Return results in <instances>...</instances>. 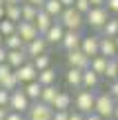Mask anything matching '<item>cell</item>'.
Masks as SVG:
<instances>
[{"label":"cell","mask_w":118,"mask_h":120,"mask_svg":"<svg viewBox=\"0 0 118 120\" xmlns=\"http://www.w3.org/2000/svg\"><path fill=\"white\" fill-rule=\"evenodd\" d=\"M27 53H25V49H7V58H4V62L9 64L11 69H16V67H20L22 62H27Z\"/></svg>","instance_id":"e0dca14e"},{"label":"cell","mask_w":118,"mask_h":120,"mask_svg":"<svg viewBox=\"0 0 118 120\" xmlns=\"http://www.w3.org/2000/svg\"><path fill=\"white\" fill-rule=\"evenodd\" d=\"M51 22H53V18L49 16V13L45 11L42 7H40V9H38V13H36V18H34V25H36V29H38V34L42 36L45 31L51 27Z\"/></svg>","instance_id":"ac0fdd59"},{"label":"cell","mask_w":118,"mask_h":120,"mask_svg":"<svg viewBox=\"0 0 118 120\" xmlns=\"http://www.w3.org/2000/svg\"><path fill=\"white\" fill-rule=\"evenodd\" d=\"M4 120H25V113H20V111H9L7 116H4Z\"/></svg>","instance_id":"8d00e7d4"},{"label":"cell","mask_w":118,"mask_h":120,"mask_svg":"<svg viewBox=\"0 0 118 120\" xmlns=\"http://www.w3.org/2000/svg\"><path fill=\"white\" fill-rule=\"evenodd\" d=\"M25 2H29V4H34V7H42V2H45V0H25Z\"/></svg>","instance_id":"60d3db41"},{"label":"cell","mask_w":118,"mask_h":120,"mask_svg":"<svg viewBox=\"0 0 118 120\" xmlns=\"http://www.w3.org/2000/svg\"><path fill=\"white\" fill-rule=\"evenodd\" d=\"M4 18L11 20V22H18V20H20V4H18V2L4 4Z\"/></svg>","instance_id":"4dcf8cb0"},{"label":"cell","mask_w":118,"mask_h":120,"mask_svg":"<svg viewBox=\"0 0 118 120\" xmlns=\"http://www.w3.org/2000/svg\"><path fill=\"white\" fill-rule=\"evenodd\" d=\"M51 105L42 102V100H31L29 109L25 111V120H51Z\"/></svg>","instance_id":"277c9868"},{"label":"cell","mask_w":118,"mask_h":120,"mask_svg":"<svg viewBox=\"0 0 118 120\" xmlns=\"http://www.w3.org/2000/svg\"><path fill=\"white\" fill-rule=\"evenodd\" d=\"M56 91H58V85H45L42 89H40L38 100H42V102L51 105V100H53V96H56Z\"/></svg>","instance_id":"f546056e"},{"label":"cell","mask_w":118,"mask_h":120,"mask_svg":"<svg viewBox=\"0 0 118 120\" xmlns=\"http://www.w3.org/2000/svg\"><path fill=\"white\" fill-rule=\"evenodd\" d=\"M4 18V4H0V20Z\"/></svg>","instance_id":"c3c4849f"},{"label":"cell","mask_w":118,"mask_h":120,"mask_svg":"<svg viewBox=\"0 0 118 120\" xmlns=\"http://www.w3.org/2000/svg\"><path fill=\"white\" fill-rule=\"evenodd\" d=\"M65 82L69 89H80L83 87V69H76V67H67L65 71Z\"/></svg>","instance_id":"4fadbf2b"},{"label":"cell","mask_w":118,"mask_h":120,"mask_svg":"<svg viewBox=\"0 0 118 120\" xmlns=\"http://www.w3.org/2000/svg\"><path fill=\"white\" fill-rule=\"evenodd\" d=\"M29 105H31V100L25 96V91H22L20 87H16L13 91H9V102H7L9 111H20V113H25L27 109H29Z\"/></svg>","instance_id":"8992f818"},{"label":"cell","mask_w":118,"mask_h":120,"mask_svg":"<svg viewBox=\"0 0 118 120\" xmlns=\"http://www.w3.org/2000/svg\"><path fill=\"white\" fill-rule=\"evenodd\" d=\"M94 100H96V89H85V87H80V89H76L71 107H74L76 111H80V113H89V111H94Z\"/></svg>","instance_id":"6da1fadb"},{"label":"cell","mask_w":118,"mask_h":120,"mask_svg":"<svg viewBox=\"0 0 118 120\" xmlns=\"http://www.w3.org/2000/svg\"><path fill=\"white\" fill-rule=\"evenodd\" d=\"M36 80H38L42 87H45V85H56L58 73H56V69H53V67H47V69H40V71H38Z\"/></svg>","instance_id":"d6986e66"},{"label":"cell","mask_w":118,"mask_h":120,"mask_svg":"<svg viewBox=\"0 0 118 120\" xmlns=\"http://www.w3.org/2000/svg\"><path fill=\"white\" fill-rule=\"evenodd\" d=\"M42 9L53 18V20H56V18L60 16V11H62V4H60V0H45V2H42Z\"/></svg>","instance_id":"484cf974"},{"label":"cell","mask_w":118,"mask_h":120,"mask_svg":"<svg viewBox=\"0 0 118 120\" xmlns=\"http://www.w3.org/2000/svg\"><path fill=\"white\" fill-rule=\"evenodd\" d=\"M7 113H9V107H0V120H4Z\"/></svg>","instance_id":"ee69618b"},{"label":"cell","mask_w":118,"mask_h":120,"mask_svg":"<svg viewBox=\"0 0 118 120\" xmlns=\"http://www.w3.org/2000/svg\"><path fill=\"white\" fill-rule=\"evenodd\" d=\"M56 20L60 22L65 29H78V31L85 29V16L80 11H76L74 7H62L60 16H58Z\"/></svg>","instance_id":"7a4b0ae2"},{"label":"cell","mask_w":118,"mask_h":120,"mask_svg":"<svg viewBox=\"0 0 118 120\" xmlns=\"http://www.w3.org/2000/svg\"><path fill=\"white\" fill-rule=\"evenodd\" d=\"M0 87H2V89H7V91H13L16 87H20V82H18V78H16V73H13V69L7 73V76L0 78Z\"/></svg>","instance_id":"83f0119b"},{"label":"cell","mask_w":118,"mask_h":120,"mask_svg":"<svg viewBox=\"0 0 118 120\" xmlns=\"http://www.w3.org/2000/svg\"><path fill=\"white\" fill-rule=\"evenodd\" d=\"M67 116H69V109H53L51 120H67Z\"/></svg>","instance_id":"836d02e7"},{"label":"cell","mask_w":118,"mask_h":120,"mask_svg":"<svg viewBox=\"0 0 118 120\" xmlns=\"http://www.w3.org/2000/svg\"><path fill=\"white\" fill-rule=\"evenodd\" d=\"M16 34L22 38V42H29L31 38L38 36V29H36V25L29 22V20H18L16 22Z\"/></svg>","instance_id":"7c38bea8"},{"label":"cell","mask_w":118,"mask_h":120,"mask_svg":"<svg viewBox=\"0 0 118 120\" xmlns=\"http://www.w3.org/2000/svg\"><path fill=\"white\" fill-rule=\"evenodd\" d=\"M0 45H2V34H0Z\"/></svg>","instance_id":"f907efd6"},{"label":"cell","mask_w":118,"mask_h":120,"mask_svg":"<svg viewBox=\"0 0 118 120\" xmlns=\"http://www.w3.org/2000/svg\"><path fill=\"white\" fill-rule=\"evenodd\" d=\"M107 18H109V11H107L105 4L103 7H89V11L85 13V27H89V29H94L98 34Z\"/></svg>","instance_id":"3957f363"},{"label":"cell","mask_w":118,"mask_h":120,"mask_svg":"<svg viewBox=\"0 0 118 120\" xmlns=\"http://www.w3.org/2000/svg\"><path fill=\"white\" fill-rule=\"evenodd\" d=\"M71 102H74V96L69 94V91H56V96H53L51 100V109H71Z\"/></svg>","instance_id":"9a60e30c"},{"label":"cell","mask_w":118,"mask_h":120,"mask_svg":"<svg viewBox=\"0 0 118 120\" xmlns=\"http://www.w3.org/2000/svg\"><path fill=\"white\" fill-rule=\"evenodd\" d=\"M100 36H109V38H114V36L118 34V16H114V18H107L105 20V25L100 27V31H98Z\"/></svg>","instance_id":"603a6c76"},{"label":"cell","mask_w":118,"mask_h":120,"mask_svg":"<svg viewBox=\"0 0 118 120\" xmlns=\"http://www.w3.org/2000/svg\"><path fill=\"white\" fill-rule=\"evenodd\" d=\"M80 38H83V31H78V29H65V34H62V38H60V42H58V45L62 47V51L78 49Z\"/></svg>","instance_id":"9c48e42d"},{"label":"cell","mask_w":118,"mask_h":120,"mask_svg":"<svg viewBox=\"0 0 118 120\" xmlns=\"http://www.w3.org/2000/svg\"><path fill=\"white\" fill-rule=\"evenodd\" d=\"M7 102H9V91L0 87V107H7Z\"/></svg>","instance_id":"74e56055"},{"label":"cell","mask_w":118,"mask_h":120,"mask_svg":"<svg viewBox=\"0 0 118 120\" xmlns=\"http://www.w3.org/2000/svg\"><path fill=\"white\" fill-rule=\"evenodd\" d=\"M11 2H18V4H20V2H25V0H2V4H11Z\"/></svg>","instance_id":"7dc6e473"},{"label":"cell","mask_w":118,"mask_h":120,"mask_svg":"<svg viewBox=\"0 0 118 120\" xmlns=\"http://www.w3.org/2000/svg\"><path fill=\"white\" fill-rule=\"evenodd\" d=\"M36 13H38V7H34V4H29V2H20V20L34 22Z\"/></svg>","instance_id":"f1b7e54d"},{"label":"cell","mask_w":118,"mask_h":120,"mask_svg":"<svg viewBox=\"0 0 118 120\" xmlns=\"http://www.w3.org/2000/svg\"><path fill=\"white\" fill-rule=\"evenodd\" d=\"M107 60H109V58H105V56H100V53H96V56L89 58V69H91V71H96L98 76L103 78V73H105V67H107Z\"/></svg>","instance_id":"7402d4cb"},{"label":"cell","mask_w":118,"mask_h":120,"mask_svg":"<svg viewBox=\"0 0 118 120\" xmlns=\"http://www.w3.org/2000/svg\"><path fill=\"white\" fill-rule=\"evenodd\" d=\"M31 64H34L38 71H40V69L51 67V53L45 51V53H38V56H34V58H31Z\"/></svg>","instance_id":"d4e9b609"},{"label":"cell","mask_w":118,"mask_h":120,"mask_svg":"<svg viewBox=\"0 0 118 120\" xmlns=\"http://www.w3.org/2000/svg\"><path fill=\"white\" fill-rule=\"evenodd\" d=\"M109 96L114 100H118V78L116 80H109Z\"/></svg>","instance_id":"d590c367"},{"label":"cell","mask_w":118,"mask_h":120,"mask_svg":"<svg viewBox=\"0 0 118 120\" xmlns=\"http://www.w3.org/2000/svg\"><path fill=\"white\" fill-rule=\"evenodd\" d=\"M98 85H100V76H98L96 71H91V69H83V87L85 89H98Z\"/></svg>","instance_id":"ffe728a7"},{"label":"cell","mask_w":118,"mask_h":120,"mask_svg":"<svg viewBox=\"0 0 118 120\" xmlns=\"http://www.w3.org/2000/svg\"><path fill=\"white\" fill-rule=\"evenodd\" d=\"M111 118L118 120V100H116V105H114V113H111Z\"/></svg>","instance_id":"bcb514c9"},{"label":"cell","mask_w":118,"mask_h":120,"mask_svg":"<svg viewBox=\"0 0 118 120\" xmlns=\"http://www.w3.org/2000/svg\"><path fill=\"white\" fill-rule=\"evenodd\" d=\"M62 34H65V27H62L58 20H53L51 27H49V29L42 34V38L47 40L49 45H58V42H60V38H62Z\"/></svg>","instance_id":"5bb4252c"},{"label":"cell","mask_w":118,"mask_h":120,"mask_svg":"<svg viewBox=\"0 0 118 120\" xmlns=\"http://www.w3.org/2000/svg\"><path fill=\"white\" fill-rule=\"evenodd\" d=\"M4 58H7V49L0 45V62H4Z\"/></svg>","instance_id":"7bdbcfd3"},{"label":"cell","mask_w":118,"mask_h":120,"mask_svg":"<svg viewBox=\"0 0 118 120\" xmlns=\"http://www.w3.org/2000/svg\"><path fill=\"white\" fill-rule=\"evenodd\" d=\"M85 120H105V118L98 116L96 111H89V113H85Z\"/></svg>","instance_id":"ab89813d"},{"label":"cell","mask_w":118,"mask_h":120,"mask_svg":"<svg viewBox=\"0 0 118 120\" xmlns=\"http://www.w3.org/2000/svg\"><path fill=\"white\" fill-rule=\"evenodd\" d=\"M67 120H85V113H80V111H69V116H67Z\"/></svg>","instance_id":"f35d334b"},{"label":"cell","mask_w":118,"mask_h":120,"mask_svg":"<svg viewBox=\"0 0 118 120\" xmlns=\"http://www.w3.org/2000/svg\"><path fill=\"white\" fill-rule=\"evenodd\" d=\"M62 7H74V0H60Z\"/></svg>","instance_id":"f6af8a7d"},{"label":"cell","mask_w":118,"mask_h":120,"mask_svg":"<svg viewBox=\"0 0 118 120\" xmlns=\"http://www.w3.org/2000/svg\"><path fill=\"white\" fill-rule=\"evenodd\" d=\"M89 4H91V7H103L105 0H89Z\"/></svg>","instance_id":"b9f144b4"},{"label":"cell","mask_w":118,"mask_h":120,"mask_svg":"<svg viewBox=\"0 0 118 120\" xmlns=\"http://www.w3.org/2000/svg\"><path fill=\"white\" fill-rule=\"evenodd\" d=\"M107 120H116V118H107Z\"/></svg>","instance_id":"816d5d0a"},{"label":"cell","mask_w":118,"mask_h":120,"mask_svg":"<svg viewBox=\"0 0 118 120\" xmlns=\"http://www.w3.org/2000/svg\"><path fill=\"white\" fill-rule=\"evenodd\" d=\"M45 51H49V42L42 38V36H36V38H31L29 42H25V53H27V58H34V56H38V53H45Z\"/></svg>","instance_id":"ba28073f"},{"label":"cell","mask_w":118,"mask_h":120,"mask_svg":"<svg viewBox=\"0 0 118 120\" xmlns=\"http://www.w3.org/2000/svg\"><path fill=\"white\" fill-rule=\"evenodd\" d=\"M20 89L25 91V96L29 100H38V96H40V89H42V85H40L38 80H29V82H25V85H20Z\"/></svg>","instance_id":"44dd1931"},{"label":"cell","mask_w":118,"mask_h":120,"mask_svg":"<svg viewBox=\"0 0 118 120\" xmlns=\"http://www.w3.org/2000/svg\"><path fill=\"white\" fill-rule=\"evenodd\" d=\"M65 60H67V67H76V69H87L89 67V58L85 56L80 49H69V51H65Z\"/></svg>","instance_id":"30bf717a"},{"label":"cell","mask_w":118,"mask_h":120,"mask_svg":"<svg viewBox=\"0 0 118 120\" xmlns=\"http://www.w3.org/2000/svg\"><path fill=\"white\" fill-rule=\"evenodd\" d=\"M2 47L4 49H25V42H22V38L13 31V34H9V36L2 38Z\"/></svg>","instance_id":"cb8c5ba5"},{"label":"cell","mask_w":118,"mask_h":120,"mask_svg":"<svg viewBox=\"0 0 118 120\" xmlns=\"http://www.w3.org/2000/svg\"><path fill=\"white\" fill-rule=\"evenodd\" d=\"M103 78H107V80H116V78H118V56L107 60V67H105Z\"/></svg>","instance_id":"4316f807"},{"label":"cell","mask_w":118,"mask_h":120,"mask_svg":"<svg viewBox=\"0 0 118 120\" xmlns=\"http://www.w3.org/2000/svg\"><path fill=\"white\" fill-rule=\"evenodd\" d=\"M89 7H91V4H89V0H74V9H76V11H80L83 16L89 11Z\"/></svg>","instance_id":"d6a6232c"},{"label":"cell","mask_w":118,"mask_h":120,"mask_svg":"<svg viewBox=\"0 0 118 120\" xmlns=\"http://www.w3.org/2000/svg\"><path fill=\"white\" fill-rule=\"evenodd\" d=\"M105 7L109 13H114V16H118V0H105Z\"/></svg>","instance_id":"e575fe53"},{"label":"cell","mask_w":118,"mask_h":120,"mask_svg":"<svg viewBox=\"0 0 118 120\" xmlns=\"http://www.w3.org/2000/svg\"><path fill=\"white\" fill-rule=\"evenodd\" d=\"M13 31H16V22L2 18V20H0V34H2V38H4V36H9V34H13Z\"/></svg>","instance_id":"1f68e13d"},{"label":"cell","mask_w":118,"mask_h":120,"mask_svg":"<svg viewBox=\"0 0 118 120\" xmlns=\"http://www.w3.org/2000/svg\"><path fill=\"white\" fill-rule=\"evenodd\" d=\"M98 53H100V56H105V58L118 56L114 38H109V36H100V42H98Z\"/></svg>","instance_id":"2e32d148"},{"label":"cell","mask_w":118,"mask_h":120,"mask_svg":"<svg viewBox=\"0 0 118 120\" xmlns=\"http://www.w3.org/2000/svg\"><path fill=\"white\" fill-rule=\"evenodd\" d=\"M114 42H116V51H118V34L114 36Z\"/></svg>","instance_id":"681fc988"},{"label":"cell","mask_w":118,"mask_h":120,"mask_svg":"<svg viewBox=\"0 0 118 120\" xmlns=\"http://www.w3.org/2000/svg\"><path fill=\"white\" fill-rule=\"evenodd\" d=\"M13 73H16L18 82H20V85H25V82H29V80H36V76H38V69L31 64V60H27V62H22L20 67L13 69Z\"/></svg>","instance_id":"8fae6325"},{"label":"cell","mask_w":118,"mask_h":120,"mask_svg":"<svg viewBox=\"0 0 118 120\" xmlns=\"http://www.w3.org/2000/svg\"><path fill=\"white\" fill-rule=\"evenodd\" d=\"M0 4H2V0H0Z\"/></svg>","instance_id":"f5cc1de1"},{"label":"cell","mask_w":118,"mask_h":120,"mask_svg":"<svg viewBox=\"0 0 118 120\" xmlns=\"http://www.w3.org/2000/svg\"><path fill=\"white\" fill-rule=\"evenodd\" d=\"M98 42H100V34H87V36L83 34L78 49H80L87 58H91V56H96V53H98Z\"/></svg>","instance_id":"52a82bcc"},{"label":"cell","mask_w":118,"mask_h":120,"mask_svg":"<svg viewBox=\"0 0 118 120\" xmlns=\"http://www.w3.org/2000/svg\"><path fill=\"white\" fill-rule=\"evenodd\" d=\"M114 105H116V100L109 96V91H100V94H96V100H94V111L107 120L114 113Z\"/></svg>","instance_id":"5b68a950"}]
</instances>
